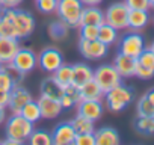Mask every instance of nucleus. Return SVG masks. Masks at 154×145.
<instances>
[{"instance_id":"obj_12","label":"nucleus","mask_w":154,"mask_h":145,"mask_svg":"<svg viewBox=\"0 0 154 145\" xmlns=\"http://www.w3.org/2000/svg\"><path fill=\"white\" fill-rule=\"evenodd\" d=\"M75 106H77V113L89 118L94 122L98 121L104 112V106L101 100H80Z\"/></svg>"},{"instance_id":"obj_13","label":"nucleus","mask_w":154,"mask_h":145,"mask_svg":"<svg viewBox=\"0 0 154 145\" xmlns=\"http://www.w3.org/2000/svg\"><path fill=\"white\" fill-rule=\"evenodd\" d=\"M75 131L71 122H60L51 131V142L54 145H71L74 143Z\"/></svg>"},{"instance_id":"obj_24","label":"nucleus","mask_w":154,"mask_h":145,"mask_svg":"<svg viewBox=\"0 0 154 145\" xmlns=\"http://www.w3.org/2000/svg\"><path fill=\"white\" fill-rule=\"evenodd\" d=\"M51 77H53L62 88L69 86L71 82H72V65H69V63H62V65L53 72V74H51Z\"/></svg>"},{"instance_id":"obj_29","label":"nucleus","mask_w":154,"mask_h":145,"mask_svg":"<svg viewBox=\"0 0 154 145\" xmlns=\"http://www.w3.org/2000/svg\"><path fill=\"white\" fill-rule=\"evenodd\" d=\"M68 30H69V26L66 23H63L60 18L57 21H53L48 27V32H50V36L54 38V39H63L68 36Z\"/></svg>"},{"instance_id":"obj_26","label":"nucleus","mask_w":154,"mask_h":145,"mask_svg":"<svg viewBox=\"0 0 154 145\" xmlns=\"http://www.w3.org/2000/svg\"><path fill=\"white\" fill-rule=\"evenodd\" d=\"M97 39H100L103 44H106L109 47L113 42H116V39H118V30L115 27H112L110 24L103 23L101 26H98V36H97Z\"/></svg>"},{"instance_id":"obj_49","label":"nucleus","mask_w":154,"mask_h":145,"mask_svg":"<svg viewBox=\"0 0 154 145\" xmlns=\"http://www.w3.org/2000/svg\"><path fill=\"white\" fill-rule=\"evenodd\" d=\"M0 9H2V3H0Z\"/></svg>"},{"instance_id":"obj_19","label":"nucleus","mask_w":154,"mask_h":145,"mask_svg":"<svg viewBox=\"0 0 154 145\" xmlns=\"http://www.w3.org/2000/svg\"><path fill=\"white\" fill-rule=\"evenodd\" d=\"M95 145H118L121 142L119 133L113 127H101L94 131Z\"/></svg>"},{"instance_id":"obj_9","label":"nucleus","mask_w":154,"mask_h":145,"mask_svg":"<svg viewBox=\"0 0 154 145\" xmlns=\"http://www.w3.org/2000/svg\"><path fill=\"white\" fill-rule=\"evenodd\" d=\"M79 51L88 60H98L107 54V45L100 39H82L79 41Z\"/></svg>"},{"instance_id":"obj_33","label":"nucleus","mask_w":154,"mask_h":145,"mask_svg":"<svg viewBox=\"0 0 154 145\" xmlns=\"http://www.w3.org/2000/svg\"><path fill=\"white\" fill-rule=\"evenodd\" d=\"M15 86V82L12 80L11 74L2 66L0 68V91H11L12 88Z\"/></svg>"},{"instance_id":"obj_4","label":"nucleus","mask_w":154,"mask_h":145,"mask_svg":"<svg viewBox=\"0 0 154 145\" xmlns=\"http://www.w3.org/2000/svg\"><path fill=\"white\" fill-rule=\"evenodd\" d=\"M94 80L98 83V86L103 89L106 94L112 88L118 86L122 83V77L119 76V72L113 66V63H103L94 71Z\"/></svg>"},{"instance_id":"obj_30","label":"nucleus","mask_w":154,"mask_h":145,"mask_svg":"<svg viewBox=\"0 0 154 145\" xmlns=\"http://www.w3.org/2000/svg\"><path fill=\"white\" fill-rule=\"evenodd\" d=\"M29 143H32V145H51L53 142H51V133L50 131H45V130H35L33 128V131L30 133V136H29Z\"/></svg>"},{"instance_id":"obj_17","label":"nucleus","mask_w":154,"mask_h":145,"mask_svg":"<svg viewBox=\"0 0 154 145\" xmlns=\"http://www.w3.org/2000/svg\"><path fill=\"white\" fill-rule=\"evenodd\" d=\"M104 23V12L97 6H83L79 26H101Z\"/></svg>"},{"instance_id":"obj_11","label":"nucleus","mask_w":154,"mask_h":145,"mask_svg":"<svg viewBox=\"0 0 154 145\" xmlns=\"http://www.w3.org/2000/svg\"><path fill=\"white\" fill-rule=\"evenodd\" d=\"M30 100H33L32 94L18 83L9 91V104H8V107L11 109L12 113H20L23 106L26 103H29Z\"/></svg>"},{"instance_id":"obj_47","label":"nucleus","mask_w":154,"mask_h":145,"mask_svg":"<svg viewBox=\"0 0 154 145\" xmlns=\"http://www.w3.org/2000/svg\"><path fill=\"white\" fill-rule=\"evenodd\" d=\"M149 5H151V8H154V0H149Z\"/></svg>"},{"instance_id":"obj_43","label":"nucleus","mask_w":154,"mask_h":145,"mask_svg":"<svg viewBox=\"0 0 154 145\" xmlns=\"http://www.w3.org/2000/svg\"><path fill=\"white\" fill-rule=\"evenodd\" d=\"M0 143H8V145H21L23 142H20V140H17V139H12V137H6L5 140H2Z\"/></svg>"},{"instance_id":"obj_46","label":"nucleus","mask_w":154,"mask_h":145,"mask_svg":"<svg viewBox=\"0 0 154 145\" xmlns=\"http://www.w3.org/2000/svg\"><path fill=\"white\" fill-rule=\"evenodd\" d=\"M149 50H151V51H152V53H154V41H152V42H151V45H149Z\"/></svg>"},{"instance_id":"obj_31","label":"nucleus","mask_w":154,"mask_h":145,"mask_svg":"<svg viewBox=\"0 0 154 145\" xmlns=\"http://www.w3.org/2000/svg\"><path fill=\"white\" fill-rule=\"evenodd\" d=\"M136 110L139 116H154V103H151L145 95H142L137 100Z\"/></svg>"},{"instance_id":"obj_39","label":"nucleus","mask_w":154,"mask_h":145,"mask_svg":"<svg viewBox=\"0 0 154 145\" xmlns=\"http://www.w3.org/2000/svg\"><path fill=\"white\" fill-rule=\"evenodd\" d=\"M124 3L128 6V9H145V11H148L151 8L149 0H124Z\"/></svg>"},{"instance_id":"obj_40","label":"nucleus","mask_w":154,"mask_h":145,"mask_svg":"<svg viewBox=\"0 0 154 145\" xmlns=\"http://www.w3.org/2000/svg\"><path fill=\"white\" fill-rule=\"evenodd\" d=\"M0 3H2V8H18L23 0H0Z\"/></svg>"},{"instance_id":"obj_34","label":"nucleus","mask_w":154,"mask_h":145,"mask_svg":"<svg viewBox=\"0 0 154 145\" xmlns=\"http://www.w3.org/2000/svg\"><path fill=\"white\" fill-rule=\"evenodd\" d=\"M136 60H137L140 65L154 69V53H152L149 48H143V50L140 51V54L136 57Z\"/></svg>"},{"instance_id":"obj_6","label":"nucleus","mask_w":154,"mask_h":145,"mask_svg":"<svg viewBox=\"0 0 154 145\" xmlns=\"http://www.w3.org/2000/svg\"><path fill=\"white\" fill-rule=\"evenodd\" d=\"M18 72H21L23 76L29 74L30 71L35 69V66L38 65V56L35 54V51H32L30 48H23L20 47L18 51L15 53L14 59L9 62Z\"/></svg>"},{"instance_id":"obj_32","label":"nucleus","mask_w":154,"mask_h":145,"mask_svg":"<svg viewBox=\"0 0 154 145\" xmlns=\"http://www.w3.org/2000/svg\"><path fill=\"white\" fill-rule=\"evenodd\" d=\"M0 38H17L14 24L0 14Z\"/></svg>"},{"instance_id":"obj_45","label":"nucleus","mask_w":154,"mask_h":145,"mask_svg":"<svg viewBox=\"0 0 154 145\" xmlns=\"http://www.w3.org/2000/svg\"><path fill=\"white\" fill-rule=\"evenodd\" d=\"M145 97H146V98H148L151 103H154V88H152V89H149V91H146Z\"/></svg>"},{"instance_id":"obj_18","label":"nucleus","mask_w":154,"mask_h":145,"mask_svg":"<svg viewBox=\"0 0 154 145\" xmlns=\"http://www.w3.org/2000/svg\"><path fill=\"white\" fill-rule=\"evenodd\" d=\"M94 77V69L86 63H74L72 65V82L71 85L75 88H80L83 83Z\"/></svg>"},{"instance_id":"obj_5","label":"nucleus","mask_w":154,"mask_h":145,"mask_svg":"<svg viewBox=\"0 0 154 145\" xmlns=\"http://www.w3.org/2000/svg\"><path fill=\"white\" fill-rule=\"evenodd\" d=\"M128 6L124 2H116L112 3L106 12H104V23L110 24L116 30L127 29V21H128Z\"/></svg>"},{"instance_id":"obj_35","label":"nucleus","mask_w":154,"mask_h":145,"mask_svg":"<svg viewBox=\"0 0 154 145\" xmlns=\"http://www.w3.org/2000/svg\"><path fill=\"white\" fill-rule=\"evenodd\" d=\"M36 8L42 14H51L56 12L57 0H36Z\"/></svg>"},{"instance_id":"obj_2","label":"nucleus","mask_w":154,"mask_h":145,"mask_svg":"<svg viewBox=\"0 0 154 145\" xmlns=\"http://www.w3.org/2000/svg\"><path fill=\"white\" fill-rule=\"evenodd\" d=\"M32 131H33V124L27 121L21 113H12L11 118L6 119V127H5L6 137H12L24 143Z\"/></svg>"},{"instance_id":"obj_15","label":"nucleus","mask_w":154,"mask_h":145,"mask_svg":"<svg viewBox=\"0 0 154 145\" xmlns=\"http://www.w3.org/2000/svg\"><path fill=\"white\" fill-rule=\"evenodd\" d=\"M113 66L116 68V71L119 72L121 77H131V76H134L136 57L118 51V54L113 59Z\"/></svg>"},{"instance_id":"obj_10","label":"nucleus","mask_w":154,"mask_h":145,"mask_svg":"<svg viewBox=\"0 0 154 145\" xmlns=\"http://www.w3.org/2000/svg\"><path fill=\"white\" fill-rule=\"evenodd\" d=\"M14 27H15V32H17V38H18V39L27 38V36L32 35V32H33V29H35V18L32 17L30 12L15 8Z\"/></svg>"},{"instance_id":"obj_21","label":"nucleus","mask_w":154,"mask_h":145,"mask_svg":"<svg viewBox=\"0 0 154 145\" xmlns=\"http://www.w3.org/2000/svg\"><path fill=\"white\" fill-rule=\"evenodd\" d=\"M80 100H103L104 92L103 89L98 86V83L94 80V77L91 80H88L86 83H83L80 88Z\"/></svg>"},{"instance_id":"obj_27","label":"nucleus","mask_w":154,"mask_h":145,"mask_svg":"<svg viewBox=\"0 0 154 145\" xmlns=\"http://www.w3.org/2000/svg\"><path fill=\"white\" fill-rule=\"evenodd\" d=\"M20 113H21L27 121H30L32 124H35V122H38V121L41 119V110H39L38 101H35V100H30L29 103H26V104L23 106V109L20 110Z\"/></svg>"},{"instance_id":"obj_23","label":"nucleus","mask_w":154,"mask_h":145,"mask_svg":"<svg viewBox=\"0 0 154 145\" xmlns=\"http://www.w3.org/2000/svg\"><path fill=\"white\" fill-rule=\"evenodd\" d=\"M79 101H80V91H79V88H75L72 85L63 88L62 97L59 98V103H60L62 109H69V107L75 106Z\"/></svg>"},{"instance_id":"obj_22","label":"nucleus","mask_w":154,"mask_h":145,"mask_svg":"<svg viewBox=\"0 0 154 145\" xmlns=\"http://www.w3.org/2000/svg\"><path fill=\"white\" fill-rule=\"evenodd\" d=\"M62 92H63V88H62L51 76H50V77H45V79L41 82V95H45V97L59 100V98L62 97Z\"/></svg>"},{"instance_id":"obj_42","label":"nucleus","mask_w":154,"mask_h":145,"mask_svg":"<svg viewBox=\"0 0 154 145\" xmlns=\"http://www.w3.org/2000/svg\"><path fill=\"white\" fill-rule=\"evenodd\" d=\"M85 6H98L103 0H80Z\"/></svg>"},{"instance_id":"obj_36","label":"nucleus","mask_w":154,"mask_h":145,"mask_svg":"<svg viewBox=\"0 0 154 145\" xmlns=\"http://www.w3.org/2000/svg\"><path fill=\"white\" fill-rule=\"evenodd\" d=\"M134 76L137 79H142V80H149L154 77V69L151 68H146L143 65H140L137 60H136V66H134Z\"/></svg>"},{"instance_id":"obj_7","label":"nucleus","mask_w":154,"mask_h":145,"mask_svg":"<svg viewBox=\"0 0 154 145\" xmlns=\"http://www.w3.org/2000/svg\"><path fill=\"white\" fill-rule=\"evenodd\" d=\"M63 63L62 53L54 47H47L38 54V65L42 71L53 74V72Z\"/></svg>"},{"instance_id":"obj_16","label":"nucleus","mask_w":154,"mask_h":145,"mask_svg":"<svg viewBox=\"0 0 154 145\" xmlns=\"http://www.w3.org/2000/svg\"><path fill=\"white\" fill-rule=\"evenodd\" d=\"M20 48L18 38H0V62L9 63Z\"/></svg>"},{"instance_id":"obj_14","label":"nucleus","mask_w":154,"mask_h":145,"mask_svg":"<svg viewBox=\"0 0 154 145\" xmlns=\"http://www.w3.org/2000/svg\"><path fill=\"white\" fill-rule=\"evenodd\" d=\"M36 101H38V106L41 110V118H44V119H54L62 112V106H60L59 100L41 95Z\"/></svg>"},{"instance_id":"obj_28","label":"nucleus","mask_w":154,"mask_h":145,"mask_svg":"<svg viewBox=\"0 0 154 145\" xmlns=\"http://www.w3.org/2000/svg\"><path fill=\"white\" fill-rule=\"evenodd\" d=\"M134 130L140 134H154V116H136Z\"/></svg>"},{"instance_id":"obj_37","label":"nucleus","mask_w":154,"mask_h":145,"mask_svg":"<svg viewBox=\"0 0 154 145\" xmlns=\"http://www.w3.org/2000/svg\"><path fill=\"white\" fill-rule=\"evenodd\" d=\"M80 27V38L82 39H97L98 36V26H79Z\"/></svg>"},{"instance_id":"obj_8","label":"nucleus","mask_w":154,"mask_h":145,"mask_svg":"<svg viewBox=\"0 0 154 145\" xmlns=\"http://www.w3.org/2000/svg\"><path fill=\"white\" fill-rule=\"evenodd\" d=\"M143 48H145L143 36L140 33H137V30H133L130 33H125L119 39V51L124 53V54L137 57Z\"/></svg>"},{"instance_id":"obj_48","label":"nucleus","mask_w":154,"mask_h":145,"mask_svg":"<svg viewBox=\"0 0 154 145\" xmlns=\"http://www.w3.org/2000/svg\"><path fill=\"white\" fill-rule=\"evenodd\" d=\"M2 66H3V63H2V62H0V68H2Z\"/></svg>"},{"instance_id":"obj_1","label":"nucleus","mask_w":154,"mask_h":145,"mask_svg":"<svg viewBox=\"0 0 154 145\" xmlns=\"http://www.w3.org/2000/svg\"><path fill=\"white\" fill-rule=\"evenodd\" d=\"M134 98V92L131 91V88L119 83L118 86L112 88L110 91H107L104 94V100L107 104V109L113 113L122 112Z\"/></svg>"},{"instance_id":"obj_44","label":"nucleus","mask_w":154,"mask_h":145,"mask_svg":"<svg viewBox=\"0 0 154 145\" xmlns=\"http://www.w3.org/2000/svg\"><path fill=\"white\" fill-rule=\"evenodd\" d=\"M6 121V107H0V124Z\"/></svg>"},{"instance_id":"obj_38","label":"nucleus","mask_w":154,"mask_h":145,"mask_svg":"<svg viewBox=\"0 0 154 145\" xmlns=\"http://www.w3.org/2000/svg\"><path fill=\"white\" fill-rule=\"evenodd\" d=\"M74 143H75V145H95V136H94V133L75 134Z\"/></svg>"},{"instance_id":"obj_25","label":"nucleus","mask_w":154,"mask_h":145,"mask_svg":"<svg viewBox=\"0 0 154 145\" xmlns=\"http://www.w3.org/2000/svg\"><path fill=\"white\" fill-rule=\"evenodd\" d=\"M71 125L75 131V134H82V133H94L95 128H94V121H91L89 118L77 113L74 116V119L71 121Z\"/></svg>"},{"instance_id":"obj_20","label":"nucleus","mask_w":154,"mask_h":145,"mask_svg":"<svg viewBox=\"0 0 154 145\" xmlns=\"http://www.w3.org/2000/svg\"><path fill=\"white\" fill-rule=\"evenodd\" d=\"M149 21V14L145 9H130L128 11V21L127 27L131 30H142Z\"/></svg>"},{"instance_id":"obj_41","label":"nucleus","mask_w":154,"mask_h":145,"mask_svg":"<svg viewBox=\"0 0 154 145\" xmlns=\"http://www.w3.org/2000/svg\"><path fill=\"white\" fill-rule=\"evenodd\" d=\"M9 104V92L0 91V107H8Z\"/></svg>"},{"instance_id":"obj_3","label":"nucleus","mask_w":154,"mask_h":145,"mask_svg":"<svg viewBox=\"0 0 154 145\" xmlns=\"http://www.w3.org/2000/svg\"><path fill=\"white\" fill-rule=\"evenodd\" d=\"M83 3L80 0H57L56 12L59 18L69 27H79L80 15L83 11Z\"/></svg>"}]
</instances>
